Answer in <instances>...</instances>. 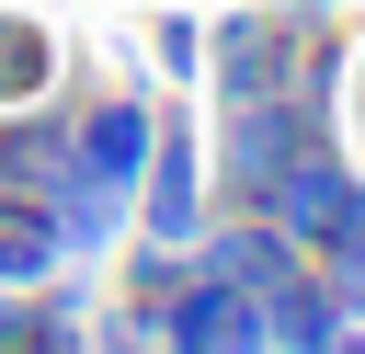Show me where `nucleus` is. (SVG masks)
I'll return each mask as SVG.
<instances>
[{"label":"nucleus","instance_id":"nucleus-1","mask_svg":"<svg viewBox=\"0 0 365 354\" xmlns=\"http://www.w3.org/2000/svg\"><path fill=\"white\" fill-rule=\"evenodd\" d=\"M354 206H365V171L342 160V137H331V126H308V137H297V148L274 160V183L251 194V217H262L274 240H297L308 263H319V240H331V228H342Z\"/></svg>","mask_w":365,"mask_h":354},{"label":"nucleus","instance_id":"nucleus-2","mask_svg":"<svg viewBox=\"0 0 365 354\" xmlns=\"http://www.w3.org/2000/svg\"><path fill=\"white\" fill-rule=\"evenodd\" d=\"M308 126H331V114H319V103H297V91H228V114H217V148H205V183H217V206H251V194L274 183V160H285Z\"/></svg>","mask_w":365,"mask_h":354},{"label":"nucleus","instance_id":"nucleus-3","mask_svg":"<svg viewBox=\"0 0 365 354\" xmlns=\"http://www.w3.org/2000/svg\"><path fill=\"white\" fill-rule=\"evenodd\" d=\"M205 217H217V183H205V137L160 114V126H148V160H137V217H125V240H160V251H182Z\"/></svg>","mask_w":365,"mask_h":354},{"label":"nucleus","instance_id":"nucleus-4","mask_svg":"<svg viewBox=\"0 0 365 354\" xmlns=\"http://www.w3.org/2000/svg\"><path fill=\"white\" fill-rule=\"evenodd\" d=\"M148 126H160V103H148V91H91V103L68 114V171H80V183H125V194H137Z\"/></svg>","mask_w":365,"mask_h":354},{"label":"nucleus","instance_id":"nucleus-5","mask_svg":"<svg viewBox=\"0 0 365 354\" xmlns=\"http://www.w3.org/2000/svg\"><path fill=\"white\" fill-rule=\"evenodd\" d=\"M148 331H160L171 354H251V297H228V285H205V274H171V285L148 297Z\"/></svg>","mask_w":365,"mask_h":354},{"label":"nucleus","instance_id":"nucleus-6","mask_svg":"<svg viewBox=\"0 0 365 354\" xmlns=\"http://www.w3.org/2000/svg\"><path fill=\"white\" fill-rule=\"evenodd\" d=\"M331 343H354V320L331 308L319 263H297L285 285H262V297H251V354H331Z\"/></svg>","mask_w":365,"mask_h":354},{"label":"nucleus","instance_id":"nucleus-7","mask_svg":"<svg viewBox=\"0 0 365 354\" xmlns=\"http://www.w3.org/2000/svg\"><path fill=\"white\" fill-rule=\"evenodd\" d=\"M57 91V34H46V11H0V114H23V103H46Z\"/></svg>","mask_w":365,"mask_h":354},{"label":"nucleus","instance_id":"nucleus-8","mask_svg":"<svg viewBox=\"0 0 365 354\" xmlns=\"http://www.w3.org/2000/svg\"><path fill=\"white\" fill-rule=\"evenodd\" d=\"M319 285H331V308H342V320L365 331V206H354V217H342V228L319 240Z\"/></svg>","mask_w":365,"mask_h":354},{"label":"nucleus","instance_id":"nucleus-9","mask_svg":"<svg viewBox=\"0 0 365 354\" xmlns=\"http://www.w3.org/2000/svg\"><path fill=\"white\" fill-rule=\"evenodd\" d=\"M148 57H160V69H171V80H205V23H194V11H182V0H171V11H160V23H148Z\"/></svg>","mask_w":365,"mask_h":354},{"label":"nucleus","instance_id":"nucleus-10","mask_svg":"<svg viewBox=\"0 0 365 354\" xmlns=\"http://www.w3.org/2000/svg\"><path fill=\"white\" fill-rule=\"evenodd\" d=\"M23 297L34 285H0V354H23Z\"/></svg>","mask_w":365,"mask_h":354},{"label":"nucleus","instance_id":"nucleus-11","mask_svg":"<svg viewBox=\"0 0 365 354\" xmlns=\"http://www.w3.org/2000/svg\"><path fill=\"white\" fill-rule=\"evenodd\" d=\"M354 137H365V57H354Z\"/></svg>","mask_w":365,"mask_h":354}]
</instances>
